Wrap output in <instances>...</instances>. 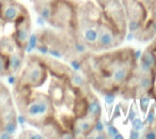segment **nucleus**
<instances>
[{
    "label": "nucleus",
    "instance_id": "f257e3e1",
    "mask_svg": "<svg viewBox=\"0 0 156 139\" xmlns=\"http://www.w3.org/2000/svg\"><path fill=\"white\" fill-rule=\"evenodd\" d=\"M135 49L132 47L117 49L93 55L91 52L83 58V73L90 86L100 92L120 94L137 67Z\"/></svg>",
    "mask_w": 156,
    "mask_h": 139
},
{
    "label": "nucleus",
    "instance_id": "f03ea898",
    "mask_svg": "<svg viewBox=\"0 0 156 139\" xmlns=\"http://www.w3.org/2000/svg\"><path fill=\"white\" fill-rule=\"evenodd\" d=\"M14 98L22 118L34 127L41 130L57 119L56 107L48 94L29 88H14Z\"/></svg>",
    "mask_w": 156,
    "mask_h": 139
},
{
    "label": "nucleus",
    "instance_id": "7ed1b4c3",
    "mask_svg": "<svg viewBox=\"0 0 156 139\" xmlns=\"http://www.w3.org/2000/svg\"><path fill=\"white\" fill-rule=\"evenodd\" d=\"M103 20L102 11L98 5L90 0L78 1L75 26L72 32L85 42L92 52H94L98 42V30Z\"/></svg>",
    "mask_w": 156,
    "mask_h": 139
},
{
    "label": "nucleus",
    "instance_id": "20e7f679",
    "mask_svg": "<svg viewBox=\"0 0 156 139\" xmlns=\"http://www.w3.org/2000/svg\"><path fill=\"white\" fill-rule=\"evenodd\" d=\"M48 70L40 56L31 55L27 58L26 66L15 81L14 88L37 89L45 84L48 77Z\"/></svg>",
    "mask_w": 156,
    "mask_h": 139
},
{
    "label": "nucleus",
    "instance_id": "39448f33",
    "mask_svg": "<svg viewBox=\"0 0 156 139\" xmlns=\"http://www.w3.org/2000/svg\"><path fill=\"white\" fill-rule=\"evenodd\" d=\"M102 11L103 20L113 29L126 37L127 33V16L121 0H96Z\"/></svg>",
    "mask_w": 156,
    "mask_h": 139
},
{
    "label": "nucleus",
    "instance_id": "423d86ee",
    "mask_svg": "<svg viewBox=\"0 0 156 139\" xmlns=\"http://www.w3.org/2000/svg\"><path fill=\"white\" fill-rule=\"evenodd\" d=\"M77 3L76 0H57L48 24L59 30L72 31L75 26Z\"/></svg>",
    "mask_w": 156,
    "mask_h": 139
},
{
    "label": "nucleus",
    "instance_id": "0eeeda50",
    "mask_svg": "<svg viewBox=\"0 0 156 139\" xmlns=\"http://www.w3.org/2000/svg\"><path fill=\"white\" fill-rule=\"evenodd\" d=\"M155 81V74L140 72L136 67V71L134 72L133 76L130 77V79L125 85V87L121 90L120 95L125 101L137 100L139 96L144 93H149L151 95Z\"/></svg>",
    "mask_w": 156,
    "mask_h": 139
},
{
    "label": "nucleus",
    "instance_id": "6e6552de",
    "mask_svg": "<svg viewBox=\"0 0 156 139\" xmlns=\"http://www.w3.org/2000/svg\"><path fill=\"white\" fill-rule=\"evenodd\" d=\"M0 126L13 135L17 130V115L9 89L0 84Z\"/></svg>",
    "mask_w": 156,
    "mask_h": 139
},
{
    "label": "nucleus",
    "instance_id": "1a4fd4ad",
    "mask_svg": "<svg viewBox=\"0 0 156 139\" xmlns=\"http://www.w3.org/2000/svg\"><path fill=\"white\" fill-rule=\"evenodd\" d=\"M125 37L113 29L108 23L103 20L98 30V42H96L94 52H102V50H109L118 47L124 41Z\"/></svg>",
    "mask_w": 156,
    "mask_h": 139
},
{
    "label": "nucleus",
    "instance_id": "9d476101",
    "mask_svg": "<svg viewBox=\"0 0 156 139\" xmlns=\"http://www.w3.org/2000/svg\"><path fill=\"white\" fill-rule=\"evenodd\" d=\"M126 16H127V30L133 37H137L149 18V11L140 0H137V2L126 12Z\"/></svg>",
    "mask_w": 156,
    "mask_h": 139
},
{
    "label": "nucleus",
    "instance_id": "9b49d317",
    "mask_svg": "<svg viewBox=\"0 0 156 139\" xmlns=\"http://www.w3.org/2000/svg\"><path fill=\"white\" fill-rule=\"evenodd\" d=\"M14 32L11 34L14 42L16 43L18 48L24 49L26 52L28 46L29 37L31 35V17L30 14L22 16L14 23Z\"/></svg>",
    "mask_w": 156,
    "mask_h": 139
},
{
    "label": "nucleus",
    "instance_id": "f8f14e48",
    "mask_svg": "<svg viewBox=\"0 0 156 139\" xmlns=\"http://www.w3.org/2000/svg\"><path fill=\"white\" fill-rule=\"evenodd\" d=\"M28 10L22 3L17 2L16 0H2L0 7V18L8 24V23H15L18 18L28 14Z\"/></svg>",
    "mask_w": 156,
    "mask_h": 139
},
{
    "label": "nucleus",
    "instance_id": "ddd939ff",
    "mask_svg": "<svg viewBox=\"0 0 156 139\" xmlns=\"http://www.w3.org/2000/svg\"><path fill=\"white\" fill-rule=\"evenodd\" d=\"M65 93H66V81L61 80L57 77H52L48 89V95L50 96L56 108L64 105Z\"/></svg>",
    "mask_w": 156,
    "mask_h": 139
},
{
    "label": "nucleus",
    "instance_id": "4468645a",
    "mask_svg": "<svg viewBox=\"0 0 156 139\" xmlns=\"http://www.w3.org/2000/svg\"><path fill=\"white\" fill-rule=\"evenodd\" d=\"M137 70L143 73L156 75V54L147 46L137 62Z\"/></svg>",
    "mask_w": 156,
    "mask_h": 139
},
{
    "label": "nucleus",
    "instance_id": "2eb2a0df",
    "mask_svg": "<svg viewBox=\"0 0 156 139\" xmlns=\"http://www.w3.org/2000/svg\"><path fill=\"white\" fill-rule=\"evenodd\" d=\"M25 61V50L17 48L8 56L7 75H16L22 69Z\"/></svg>",
    "mask_w": 156,
    "mask_h": 139
},
{
    "label": "nucleus",
    "instance_id": "dca6fc26",
    "mask_svg": "<svg viewBox=\"0 0 156 139\" xmlns=\"http://www.w3.org/2000/svg\"><path fill=\"white\" fill-rule=\"evenodd\" d=\"M32 1L35 12L39 14L40 17L45 22L49 23L57 0H32Z\"/></svg>",
    "mask_w": 156,
    "mask_h": 139
},
{
    "label": "nucleus",
    "instance_id": "f3484780",
    "mask_svg": "<svg viewBox=\"0 0 156 139\" xmlns=\"http://www.w3.org/2000/svg\"><path fill=\"white\" fill-rule=\"evenodd\" d=\"M86 98H87V116H89L90 118L94 120H98L102 118V105L98 100V98L95 95L92 90H90L87 94H86Z\"/></svg>",
    "mask_w": 156,
    "mask_h": 139
},
{
    "label": "nucleus",
    "instance_id": "a211bd4d",
    "mask_svg": "<svg viewBox=\"0 0 156 139\" xmlns=\"http://www.w3.org/2000/svg\"><path fill=\"white\" fill-rule=\"evenodd\" d=\"M155 35H156V20L154 18L150 17L147 18L144 27L142 28V30L140 31V33H139L136 39L141 42H147L149 40H152Z\"/></svg>",
    "mask_w": 156,
    "mask_h": 139
},
{
    "label": "nucleus",
    "instance_id": "6ab92c4d",
    "mask_svg": "<svg viewBox=\"0 0 156 139\" xmlns=\"http://www.w3.org/2000/svg\"><path fill=\"white\" fill-rule=\"evenodd\" d=\"M17 45L14 42L13 37L11 35L9 37H3L0 39V52L9 56L10 54L14 52V50L17 49Z\"/></svg>",
    "mask_w": 156,
    "mask_h": 139
},
{
    "label": "nucleus",
    "instance_id": "aec40b11",
    "mask_svg": "<svg viewBox=\"0 0 156 139\" xmlns=\"http://www.w3.org/2000/svg\"><path fill=\"white\" fill-rule=\"evenodd\" d=\"M137 100L139 101V107H140L141 112H142V115L145 117V115H147V109H149L150 101L152 100L151 95H150L149 93H144L139 96Z\"/></svg>",
    "mask_w": 156,
    "mask_h": 139
},
{
    "label": "nucleus",
    "instance_id": "412c9836",
    "mask_svg": "<svg viewBox=\"0 0 156 139\" xmlns=\"http://www.w3.org/2000/svg\"><path fill=\"white\" fill-rule=\"evenodd\" d=\"M18 137L22 139H44L45 138V137L42 135V133H37L31 130H24Z\"/></svg>",
    "mask_w": 156,
    "mask_h": 139
},
{
    "label": "nucleus",
    "instance_id": "4be33fe9",
    "mask_svg": "<svg viewBox=\"0 0 156 139\" xmlns=\"http://www.w3.org/2000/svg\"><path fill=\"white\" fill-rule=\"evenodd\" d=\"M144 132L141 135L143 139H156V124L154 125H145Z\"/></svg>",
    "mask_w": 156,
    "mask_h": 139
},
{
    "label": "nucleus",
    "instance_id": "5701e85b",
    "mask_svg": "<svg viewBox=\"0 0 156 139\" xmlns=\"http://www.w3.org/2000/svg\"><path fill=\"white\" fill-rule=\"evenodd\" d=\"M145 125H154L156 124V115H155V105H152L151 108L147 109L144 120Z\"/></svg>",
    "mask_w": 156,
    "mask_h": 139
},
{
    "label": "nucleus",
    "instance_id": "b1692460",
    "mask_svg": "<svg viewBox=\"0 0 156 139\" xmlns=\"http://www.w3.org/2000/svg\"><path fill=\"white\" fill-rule=\"evenodd\" d=\"M8 70V56L0 52V76L7 75Z\"/></svg>",
    "mask_w": 156,
    "mask_h": 139
},
{
    "label": "nucleus",
    "instance_id": "393cba45",
    "mask_svg": "<svg viewBox=\"0 0 156 139\" xmlns=\"http://www.w3.org/2000/svg\"><path fill=\"white\" fill-rule=\"evenodd\" d=\"M144 126H145L144 121L142 119H140V118H135L132 121V128H134V130H141L144 128Z\"/></svg>",
    "mask_w": 156,
    "mask_h": 139
},
{
    "label": "nucleus",
    "instance_id": "a878e982",
    "mask_svg": "<svg viewBox=\"0 0 156 139\" xmlns=\"http://www.w3.org/2000/svg\"><path fill=\"white\" fill-rule=\"evenodd\" d=\"M115 96H117L115 93H105L104 94L105 103H106L107 105H112L113 103H115Z\"/></svg>",
    "mask_w": 156,
    "mask_h": 139
},
{
    "label": "nucleus",
    "instance_id": "bb28decb",
    "mask_svg": "<svg viewBox=\"0 0 156 139\" xmlns=\"http://www.w3.org/2000/svg\"><path fill=\"white\" fill-rule=\"evenodd\" d=\"M121 1H122V3H123V7L126 12L137 2V0H121Z\"/></svg>",
    "mask_w": 156,
    "mask_h": 139
},
{
    "label": "nucleus",
    "instance_id": "cd10ccee",
    "mask_svg": "<svg viewBox=\"0 0 156 139\" xmlns=\"http://www.w3.org/2000/svg\"><path fill=\"white\" fill-rule=\"evenodd\" d=\"M140 1L142 2V5L147 8V10L149 11V13H150V11H151L152 8H153L154 3L156 2V0H140Z\"/></svg>",
    "mask_w": 156,
    "mask_h": 139
},
{
    "label": "nucleus",
    "instance_id": "c85d7f7f",
    "mask_svg": "<svg viewBox=\"0 0 156 139\" xmlns=\"http://www.w3.org/2000/svg\"><path fill=\"white\" fill-rule=\"evenodd\" d=\"M11 138H13V135L10 134L9 132H7V130H3L0 126V139H11Z\"/></svg>",
    "mask_w": 156,
    "mask_h": 139
},
{
    "label": "nucleus",
    "instance_id": "c756f323",
    "mask_svg": "<svg viewBox=\"0 0 156 139\" xmlns=\"http://www.w3.org/2000/svg\"><path fill=\"white\" fill-rule=\"evenodd\" d=\"M136 117H137V113H136V111H135L134 107H133V105H132V106L129 107V109H128V112H127V121L132 122Z\"/></svg>",
    "mask_w": 156,
    "mask_h": 139
},
{
    "label": "nucleus",
    "instance_id": "7c9ffc66",
    "mask_svg": "<svg viewBox=\"0 0 156 139\" xmlns=\"http://www.w3.org/2000/svg\"><path fill=\"white\" fill-rule=\"evenodd\" d=\"M119 117H121V107L118 104L117 106L115 107V109H113V113H112V116H111V119L115 120Z\"/></svg>",
    "mask_w": 156,
    "mask_h": 139
},
{
    "label": "nucleus",
    "instance_id": "2f4dec72",
    "mask_svg": "<svg viewBox=\"0 0 156 139\" xmlns=\"http://www.w3.org/2000/svg\"><path fill=\"white\" fill-rule=\"evenodd\" d=\"M140 137H141L140 130H134V128H132V130H130V134H129V138L130 139H138V138H140Z\"/></svg>",
    "mask_w": 156,
    "mask_h": 139
},
{
    "label": "nucleus",
    "instance_id": "473e14b6",
    "mask_svg": "<svg viewBox=\"0 0 156 139\" xmlns=\"http://www.w3.org/2000/svg\"><path fill=\"white\" fill-rule=\"evenodd\" d=\"M149 47L151 48V49L156 54V35L153 37V39H152V41H151V43H150Z\"/></svg>",
    "mask_w": 156,
    "mask_h": 139
},
{
    "label": "nucleus",
    "instance_id": "72a5a7b5",
    "mask_svg": "<svg viewBox=\"0 0 156 139\" xmlns=\"http://www.w3.org/2000/svg\"><path fill=\"white\" fill-rule=\"evenodd\" d=\"M150 14H151V16H150V17L154 18V20H156V2L154 3L153 8H152L151 11H150Z\"/></svg>",
    "mask_w": 156,
    "mask_h": 139
},
{
    "label": "nucleus",
    "instance_id": "f704fd0d",
    "mask_svg": "<svg viewBox=\"0 0 156 139\" xmlns=\"http://www.w3.org/2000/svg\"><path fill=\"white\" fill-rule=\"evenodd\" d=\"M151 98H154V100L156 101V81H155V84H154L153 90H152V92H151ZM155 105H156V104H155Z\"/></svg>",
    "mask_w": 156,
    "mask_h": 139
},
{
    "label": "nucleus",
    "instance_id": "c9c22d12",
    "mask_svg": "<svg viewBox=\"0 0 156 139\" xmlns=\"http://www.w3.org/2000/svg\"><path fill=\"white\" fill-rule=\"evenodd\" d=\"M113 139H124V136L121 134V133H118V134L113 137Z\"/></svg>",
    "mask_w": 156,
    "mask_h": 139
},
{
    "label": "nucleus",
    "instance_id": "e433bc0d",
    "mask_svg": "<svg viewBox=\"0 0 156 139\" xmlns=\"http://www.w3.org/2000/svg\"><path fill=\"white\" fill-rule=\"evenodd\" d=\"M1 3H2V0H0V7H1Z\"/></svg>",
    "mask_w": 156,
    "mask_h": 139
}]
</instances>
